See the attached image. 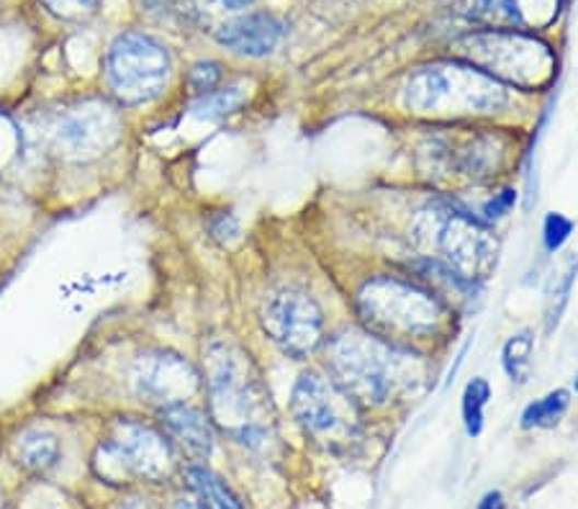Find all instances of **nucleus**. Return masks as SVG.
<instances>
[{
  "mask_svg": "<svg viewBox=\"0 0 578 509\" xmlns=\"http://www.w3.org/2000/svg\"><path fill=\"white\" fill-rule=\"evenodd\" d=\"M206 386L211 419L229 438L250 448L265 442L270 427V394L250 352L224 339L209 345Z\"/></svg>",
  "mask_w": 578,
  "mask_h": 509,
  "instance_id": "obj_1",
  "label": "nucleus"
},
{
  "mask_svg": "<svg viewBox=\"0 0 578 509\" xmlns=\"http://www.w3.org/2000/svg\"><path fill=\"white\" fill-rule=\"evenodd\" d=\"M507 101V88L469 62L427 65L414 72L404 88L409 114L440 122L499 114Z\"/></svg>",
  "mask_w": 578,
  "mask_h": 509,
  "instance_id": "obj_2",
  "label": "nucleus"
},
{
  "mask_svg": "<svg viewBox=\"0 0 578 509\" xmlns=\"http://www.w3.org/2000/svg\"><path fill=\"white\" fill-rule=\"evenodd\" d=\"M327 366L352 402L385 404L414 381L409 352L366 329L337 332L327 343Z\"/></svg>",
  "mask_w": 578,
  "mask_h": 509,
  "instance_id": "obj_3",
  "label": "nucleus"
},
{
  "mask_svg": "<svg viewBox=\"0 0 578 509\" xmlns=\"http://www.w3.org/2000/svg\"><path fill=\"white\" fill-rule=\"evenodd\" d=\"M358 312L370 332L391 345L432 339L448 324V309L432 291L394 276L370 278L358 293Z\"/></svg>",
  "mask_w": 578,
  "mask_h": 509,
  "instance_id": "obj_4",
  "label": "nucleus"
},
{
  "mask_svg": "<svg viewBox=\"0 0 578 509\" xmlns=\"http://www.w3.org/2000/svg\"><path fill=\"white\" fill-rule=\"evenodd\" d=\"M463 62L520 91H537L553 83L555 55L545 42L524 32H478L458 42Z\"/></svg>",
  "mask_w": 578,
  "mask_h": 509,
  "instance_id": "obj_5",
  "label": "nucleus"
},
{
  "mask_svg": "<svg viewBox=\"0 0 578 509\" xmlns=\"http://www.w3.org/2000/svg\"><path fill=\"white\" fill-rule=\"evenodd\" d=\"M417 238L435 250V261L471 286L488 278L499 255V242L488 227L471 213L444 206H432L419 213Z\"/></svg>",
  "mask_w": 578,
  "mask_h": 509,
  "instance_id": "obj_6",
  "label": "nucleus"
},
{
  "mask_svg": "<svg viewBox=\"0 0 578 509\" xmlns=\"http://www.w3.org/2000/svg\"><path fill=\"white\" fill-rule=\"evenodd\" d=\"M173 60L165 44L147 34H122L106 57V83L124 106L150 103L165 93Z\"/></svg>",
  "mask_w": 578,
  "mask_h": 509,
  "instance_id": "obj_7",
  "label": "nucleus"
},
{
  "mask_svg": "<svg viewBox=\"0 0 578 509\" xmlns=\"http://www.w3.org/2000/svg\"><path fill=\"white\" fill-rule=\"evenodd\" d=\"M170 468L173 448L165 435L129 417L116 419L95 450V471L106 482H122L129 476L162 482L170 476Z\"/></svg>",
  "mask_w": 578,
  "mask_h": 509,
  "instance_id": "obj_8",
  "label": "nucleus"
},
{
  "mask_svg": "<svg viewBox=\"0 0 578 509\" xmlns=\"http://www.w3.org/2000/svg\"><path fill=\"white\" fill-rule=\"evenodd\" d=\"M265 335L293 358L314 352L324 339V312L319 301L299 286H278L261 306Z\"/></svg>",
  "mask_w": 578,
  "mask_h": 509,
  "instance_id": "obj_9",
  "label": "nucleus"
},
{
  "mask_svg": "<svg viewBox=\"0 0 578 509\" xmlns=\"http://www.w3.org/2000/svg\"><path fill=\"white\" fill-rule=\"evenodd\" d=\"M122 129V116L108 103L83 101L59 111L49 127V139L65 158L93 160L118 142Z\"/></svg>",
  "mask_w": 578,
  "mask_h": 509,
  "instance_id": "obj_10",
  "label": "nucleus"
},
{
  "mask_svg": "<svg viewBox=\"0 0 578 509\" xmlns=\"http://www.w3.org/2000/svg\"><path fill=\"white\" fill-rule=\"evenodd\" d=\"M291 409L303 430L311 435L350 432L355 402L335 379L319 371L301 373L291 391Z\"/></svg>",
  "mask_w": 578,
  "mask_h": 509,
  "instance_id": "obj_11",
  "label": "nucleus"
},
{
  "mask_svg": "<svg viewBox=\"0 0 578 509\" xmlns=\"http://www.w3.org/2000/svg\"><path fill=\"white\" fill-rule=\"evenodd\" d=\"M131 383L142 400L167 407V404L188 402L196 394L198 373L188 360L175 352L147 350L137 358Z\"/></svg>",
  "mask_w": 578,
  "mask_h": 509,
  "instance_id": "obj_12",
  "label": "nucleus"
},
{
  "mask_svg": "<svg viewBox=\"0 0 578 509\" xmlns=\"http://www.w3.org/2000/svg\"><path fill=\"white\" fill-rule=\"evenodd\" d=\"M563 0H463V16L496 32H524L553 24Z\"/></svg>",
  "mask_w": 578,
  "mask_h": 509,
  "instance_id": "obj_13",
  "label": "nucleus"
},
{
  "mask_svg": "<svg viewBox=\"0 0 578 509\" xmlns=\"http://www.w3.org/2000/svg\"><path fill=\"white\" fill-rule=\"evenodd\" d=\"M284 34H286L284 21L273 16V13L261 11L219 26L217 42L221 47L236 51V55L265 57L270 55V51H276L280 39H284Z\"/></svg>",
  "mask_w": 578,
  "mask_h": 509,
  "instance_id": "obj_14",
  "label": "nucleus"
},
{
  "mask_svg": "<svg viewBox=\"0 0 578 509\" xmlns=\"http://www.w3.org/2000/svg\"><path fill=\"white\" fill-rule=\"evenodd\" d=\"M160 419L170 438L181 442L193 459L204 461L213 453V427L201 409H196L188 402L167 404L160 409Z\"/></svg>",
  "mask_w": 578,
  "mask_h": 509,
  "instance_id": "obj_15",
  "label": "nucleus"
},
{
  "mask_svg": "<svg viewBox=\"0 0 578 509\" xmlns=\"http://www.w3.org/2000/svg\"><path fill=\"white\" fill-rule=\"evenodd\" d=\"M578 276V255H568L558 270L553 273L551 280L545 286V332L558 329V324L566 314V306L570 301V293H574Z\"/></svg>",
  "mask_w": 578,
  "mask_h": 509,
  "instance_id": "obj_16",
  "label": "nucleus"
},
{
  "mask_svg": "<svg viewBox=\"0 0 578 509\" xmlns=\"http://www.w3.org/2000/svg\"><path fill=\"white\" fill-rule=\"evenodd\" d=\"M16 455L19 463L28 471H49L59 459V440L55 432L42 430V427H34V430H26L16 442Z\"/></svg>",
  "mask_w": 578,
  "mask_h": 509,
  "instance_id": "obj_17",
  "label": "nucleus"
},
{
  "mask_svg": "<svg viewBox=\"0 0 578 509\" xmlns=\"http://www.w3.org/2000/svg\"><path fill=\"white\" fill-rule=\"evenodd\" d=\"M185 478H188L190 489L196 491L204 509H244L242 501L232 494V489H229L217 474H211L209 468L190 466L185 471Z\"/></svg>",
  "mask_w": 578,
  "mask_h": 509,
  "instance_id": "obj_18",
  "label": "nucleus"
},
{
  "mask_svg": "<svg viewBox=\"0 0 578 509\" xmlns=\"http://www.w3.org/2000/svg\"><path fill=\"white\" fill-rule=\"evenodd\" d=\"M532 352H535V335L530 329L517 332L504 343L501 366L515 383H528L532 375Z\"/></svg>",
  "mask_w": 578,
  "mask_h": 509,
  "instance_id": "obj_19",
  "label": "nucleus"
},
{
  "mask_svg": "<svg viewBox=\"0 0 578 509\" xmlns=\"http://www.w3.org/2000/svg\"><path fill=\"white\" fill-rule=\"evenodd\" d=\"M570 394L566 389H555L551 394H545L543 400L528 404V409L522 412V427L524 430H551V427L560 425L563 415L568 412Z\"/></svg>",
  "mask_w": 578,
  "mask_h": 509,
  "instance_id": "obj_20",
  "label": "nucleus"
},
{
  "mask_svg": "<svg viewBox=\"0 0 578 509\" xmlns=\"http://www.w3.org/2000/svg\"><path fill=\"white\" fill-rule=\"evenodd\" d=\"M244 101H247V91H244V85L236 83L221 88V91L198 95V99L190 103V114L196 116V119H209V122L224 119V116L234 114Z\"/></svg>",
  "mask_w": 578,
  "mask_h": 509,
  "instance_id": "obj_21",
  "label": "nucleus"
},
{
  "mask_svg": "<svg viewBox=\"0 0 578 509\" xmlns=\"http://www.w3.org/2000/svg\"><path fill=\"white\" fill-rule=\"evenodd\" d=\"M488 402H492V386H488L486 379L476 375L463 391V425L471 438H478V435L484 432Z\"/></svg>",
  "mask_w": 578,
  "mask_h": 509,
  "instance_id": "obj_22",
  "label": "nucleus"
},
{
  "mask_svg": "<svg viewBox=\"0 0 578 509\" xmlns=\"http://www.w3.org/2000/svg\"><path fill=\"white\" fill-rule=\"evenodd\" d=\"M574 234V221L568 217H563L558 211H551L543 221V245L547 253H558V250L566 245Z\"/></svg>",
  "mask_w": 578,
  "mask_h": 509,
  "instance_id": "obj_23",
  "label": "nucleus"
},
{
  "mask_svg": "<svg viewBox=\"0 0 578 509\" xmlns=\"http://www.w3.org/2000/svg\"><path fill=\"white\" fill-rule=\"evenodd\" d=\"M42 3L49 13L65 21H85L99 9V0H42Z\"/></svg>",
  "mask_w": 578,
  "mask_h": 509,
  "instance_id": "obj_24",
  "label": "nucleus"
},
{
  "mask_svg": "<svg viewBox=\"0 0 578 509\" xmlns=\"http://www.w3.org/2000/svg\"><path fill=\"white\" fill-rule=\"evenodd\" d=\"M219 83H221V65L219 62H211V60L196 62L188 72V85L198 95L217 91Z\"/></svg>",
  "mask_w": 578,
  "mask_h": 509,
  "instance_id": "obj_25",
  "label": "nucleus"
},
{
  "mask_svg": "<svg viewBox=\"0 0 578 509\" xmlns=\"http://www.w3.org/2000/svg\"><path fill=\"white\" fill-rule=\"evenodd\" d=\"M517 198H520V194H517L515 188L499 190V194H494V198H488V201L484 204V217L488 221L507 217V213L517 206Z\"/></svg>",
  "mask_w": 578,
  "mask_h": 509,
  "instance_id": "obj_26",
  "label": "nucleus"
},
{
  "mask_svg": "<svg viewBox=\"0 0 578 509\" xmlns=\"http://www.w3.org/2000/svg\"><path fill=\"white\" fill-rule=\"evenodd\" d=\"M211 238L229 245V242L240 238V221L232 213H219V217L211 219Z\"/></svg>",
  "mask_w": 578,
  "mask_h": 509,
  "instance_id": "obj_27",
  "label": "nucleus"
},
{
  "mask_svg": "<svg viewBox=\"0 0 578 509\" xmlns=\"http://www.w3.org/2000/svg\"><path fill=\"white\" fill-rule=\"evenodd\" d=\"M476 509H507V501H504L501 491H488Z\"/></svg>",
  "mask_w": 578,
  "mask_h": 509,
  "instance_id": "obj_28",
  "label": "nucleus"
},
{
  "mask_svg": "<svg viewBox=\"0 0 578 509\" xmlns=\"http://www.w3.org/2000/svg\"><path fill=\"white\" fill-rule=\"evenodd\" d=\"M221 3H224L229 11H242V9H247V5L255 3V0H221Z\"/></svg>",
  "mask_w": 578,
  "mask_h": 509,
  "instance_id": "obj_29",
  "label": "nucleus"
},
{
  "mask_svg": "<svg viewBox=\"0 0 578 509\" xmlns=\"http://www.w3.org/2000/svg\"><path fill=\"white\" fill-rule=\"evenodd\" d=\"M118 509H150V507H147L142 499H131V501H126V505H122Z\"/></svg>",
  "mask_w": 578,
  "mask_h": 509,
  "instance_id": "obj_30",
  "label": "nucleus"
},
{
  "mask_svg": "<svg viewBox=\"0 0 578 509\" xmlns=\"http://www.w3.org/2000/svg\"><path fill=\"white\" fill-rule=\"evenodd\" d=\"M574 386H576V394H578V375L574 379Z\"/></svg>",
  "mask_w": 578,
  "mask_h": 509,
  "instance_id": "obj_31",
  "label": "nucleus"
}]
</instances>
